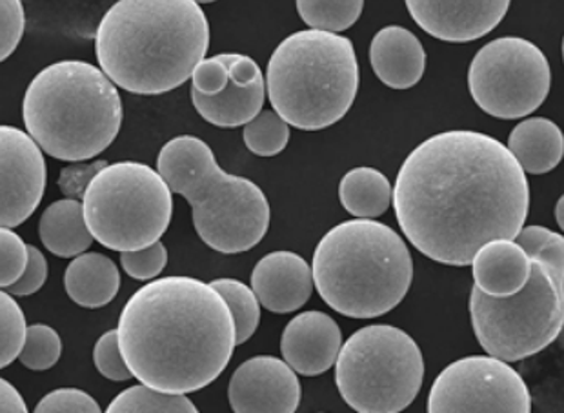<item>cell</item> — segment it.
<instances>
[{
  "label": "cell",
  "instance_id": "30",
  "mask_svg": "<svg viewBox=\"0 0 564 413\" xmlns=\"http://www.w3.org/2000/svg\"><path fill=\"white\" fill-rule=\"evenodd\" d=\"M63 356V339L52 326L30 325L26 328V339L19 354V361L22 367L33 372H46L57 365Z\"/></svg>",
  "mask_w": 564,
  "mask_h": 413
},
{
  "label": "cell",
  "instance_id": "12",
  "mask_svg": "<svg viewBox=\"0 0 564 413\" xmlns=\"http://www.w3.org/2000/svg\"><path fill=\"white\" fill-rule=\"evenodd\" d=\"M429 413H532V395L508 362L490 356L465 357L435 379Z\"/></svg>",
  "mask_w": 564,
  "mask_h": 413
},
{
  "label": "cell",
  "instance_id": "13",
  "mask_svg": "<svg viewBox=\"0 0 564 413\" xmlns=\"http://www.w3.org/2000/svg\"><path fill=\"white\" fill-rule=\"evenodd\" d=\"M47 164L37 142L15 126L0 124V228L26 222L41 205Z\"/></svg>",
  "mask_w": 564,
  "mask_h": 413
},
{
  "label": "cell",
  "instance_id": "33",
  "mask_svg": "<svg viewBox=\"0 0 564 413\" xmlns=\"http://www.w3.org/2000/svg\"><path fill=\"white\" fill-rule=\"evenodd\" d=\"M167 264V250L161 241L152 247L121 253V267L131 279L152 281L161 275Z\"/></svg>",
  "mask_w": 564,
  "mask_h": 413
},
{
  "label": "cell",
  "instance_id": "40",
  "mask_svg": "<svg viewBox=\"0 0 564 413\" xmlns=\"http://www.w3.org/2000/svg\"><path fill=\"white\" fill-rule=\"evenodd\" d=\"M225 58L228 75H230V83L236 86H250L256 80L262 79L261 66L241 53H223Z\"/></svg>",
  "mask_w": 564,
  "mask_h": 413
},
{
  "label": "cell",
  "instance_id": "16",
  "mask_svg": "<svg viewBox=\"0 0 564 413\" xmlns=\"http://www.w3.org/2000/svg\"><path fill=\"white\" fill-rule=\"evenodd\" d=\"M343 346V332L324 312L295 315L282 332V359L293 372L304 377L323 376L334 367Z\"/></svg>",
  "mask_w": 564,
  "mask_h": 413
},
{
  "label": "cell",
  "instance_id": "36",
  "mask_svg": "<svg viewBox=\"0 0 564 413\" xmlns=\"http://www.w3.org/2000/svg\"><path fill=\"white\" fill-rule=\"evenodd\" d=\"M33 413H102L97 401L79 388H58L39 401Z\"/></svg>",
  "mask_w": 564,
  "mask_h": 413
},
{
  "label": "cell",
  "instance_id": "7",
  "mask_svg": "<svg viewBox=\"0 0 564 413\" xmlns=\"http://www.w3.org/2000/svg\"><path fill=\"white\" fill-rule=\"evenodd\" d=\"M264 83L273 111L288 126L329 128L345 119L359 91L354 42L315 30L292 33L273 50Z\"/></svg>",
  "mask_w": 564,
  "mask_h": 413
},
{
  "label": "cell",
  "instance_id": "1",
  "mask_svg": "<svg viewBox=\"0 0 564 413\" xmlns=\"http://www.w3.org/2000/svg\"><path fill=\"white\" fill-rule=\"evenodd\" d=\"M392 200L415 250L441 264L468 267L486 242L518 237L528 219L530 186L496 137L452 130L410 152Z\"/></svg>",
  "mask_w": 564,
  "mask_h": 413
},
{
  "label": "cell",
  "instance_id": "35",
  "mask_svg": "<svg viewBox=\"0 0 564 413\" xmlns=\"http://www.w3.org/2000/svg\"><path fill=\"white\" fill-rule=\"evenodd\" d=\"M94 362L97 372L100 376L110 379V381L124 382L130 381L131 372L124 359H122L121 350H119V339H117V330L106 332L100 335L99 340L95 343Z\"/></svg>",
  "mask_w": 564,
  "mask_h": 413
},
{
  "label": "cell",
  "instance_id": "5",
  "mask_svg": "<svg viewBox=\"0 0 564 413\" xmlns=\"http://www.w3.org/2000/svg\"><path fill=\"white\" fill-rule=\"evenodd\" d=\"M314 289L350 319H376L403 303L413 259L398 231L379 220L351 219L321 239L312 261Z\"/></svg>",
  "mask_w": 564,
  "mask_h": 413
},
{
  "label": "cell",
  "instance_id": "22",
  "mask_svg": "<svg viewBox=\"0 0 564 413\" xmlns=\"http://www.w3.org/2000/svg\"><path fill=\"white\" fill-rule=\"evenodd\" d=\"M267 100L264 77L250 86H236L228 83L225 91L206 97L192 89V102L204 121L219 128H239L253 121Z\"/></svg>",
  "mask_w": 564,
  "mask_h": 413
},
{
  "label": "cell",
  "instance_id": "43",
  "mask_svg": "<svg viewBox=\"0 0 564 413\" xmlns=\"http://www.w3.org/2000/svg\"><path fill=\"white\" fill-rule=\"evenodd\" d=\"M321 413H323V412H321Z\"/></svg>",
  "mask_w": 564,
  "mask_h": 413
},
{
  "label": "cell",
  "instance_id": "20",
  "mask_svg": "<svg viewBox=\"0 0 564 413\" xmlns=\"http://www.w3.org/2000/svg\"><path fill=\"white\" fill-rule=\"evenodd\" d=\"M64 289L83 308H102L121 290V273L110 257L89 251L69 262L64 273Z\"/></svg>",
  "mask_w": 564,
  "mask_h": 413
},
{
  "label": "cell",
  "instance_id": "15",
  "mask_svg": "<svg viewBox=\"0 0 564 413\" xmlns=\"http://www.w3.org/2000/svg\"><path fill=\"white\" fill-rule=\"evenodd\" d=\"M423 32L444 42H470L494 32L510 10L508 0H408Z\"/></svg>",
  "mask_w": 564,
  "mask_h": 413
},
{
  "label": "cell",
  "instance_id": "11",
  "mask_svg": "<svg viewBox=\"0 0 564 413\" xmlns=\"http://www.w3.org/2000/svg\"><path fill=\"white\" fill-rule=\"evenodd\" d=\"M552 68L543 50L523 37H501L476 53L468 69L471 99L502 121L524 119L543 105Z\"/></svg>",
  "mask_w": 564,
  "mask_h": 413
},
{
  "label": "cell",
  "instance_id": "6",
  "mask_svg": "<svg viewBox=\"0 0 564 413\" xmlns=\"http://www.w3.org/2000/svg\"><path fill=\"white\" fill-rule=\"evenodd\" d=\"M158 173L172 194L192 206L195 231L212 250L237 256L256 248L270 228V203L253 181L226 173L212 148L194 135L167 141Z\"/></svg>",
  "mask_w": 564,
  "mask_h": 413
},
{
  "label": "cell",
  "instance_id": "8",
  "mask_svg": "<svg viewBox=\"0 0 564 413\" xmlns=\"http://www.w3.org/2000/svg\"><path fill=\"white\" fill-rule=\"evenodd\" d=\"M423 381V351L398 326H365L343 343L335 361L337 390L357 413L404 412Z\"/></svg>",
  "mask_w": 564,
  "mask_h": 413
},
{
  "label": "cell",
  "instance_id": "3",
  "mask_svg": "<svg viewBox=\"0 0 564 413\" xmlns=\"http://www.w3.org/2000/svg\"><path fill=\"white\" fill-rule=\"evenodd\" d=\"M208 47V17L195 0H119L95 32L100 72L135 95L181 88Z\"/></svg>",
  "mask_w": 564,
  "mask_h": 413
},
{
  "label": "cell",
  "instance_id": "32",
  "mask_svg": "<svg viewBox=\"0 0 564 413\" xmlns=\"http://www.w3.org/2000/svg\"><path fill=\"white\" fill-rule=\"evenodd\" d=\"M28 264V244L10 228H0V290L22 278Z\"/></svg>",
  "mask_w": 564,
  "mask_h": 413
},
{
  "label": "cell",
  "instance_id": "41",
  "mask_svg": "<svg viewBox=\"0 0 564 413\" xmlns=\"http://www.w3.org/2000/svg\"><path fill=\"white\" fill-rule=\"evenodd\" d=\"M0 413H28L21 392L2 377H0Z\"/></svg>",
  "mask_w": 564,
  "mask_h": 413
},
{
  "label": "cell",
  "instance_id": "4",
  "mask_svg": "<svg viewBox=\"0 0 564 413\" xmlns=\"http://www.w3.org/2000/svg\"><path fill=\"white\" fill-rule=\"evenodd\" d=\"M122 99L99 66L57 61L28 84L22 121L42 153L66 163H84L113 144L121 131Z\"/></svg>",
  "mask_w": 564,
  "mask_h": 413
},
{
  "label": "cell",
  "instance_id": "28",
  "mask_svg": "<svg viewBox=\"0 0 564 413\" xmlns=\"http://www.w3.org/2000/svg\"><path fill=\"white\" fill-rule=\"evenodd\" d=\"M105 413H200L186 395L161 393L144 384L126 388Z\"/></svg>",
  "mask_w": 564,
  "mask_h": 413
},
{
  "label": "cell",
  "instance_id": "27",
  "mask_svg": "<svg viewBox=\"0 0 564 413\" xmlns=\"http://www.w3.org/2000/svg\"><path fill=\"white\" fill-rule=\"evenodd\" d=\"M295 6L310 30L335 35L350 30L365 10L362 0H299Z\"/></svg>",
  "mask_w": 564,
  "mask_h": 413
},
{
  "label": "cell",
  "instance_id": "38",
  "mask_svg": "<svg viewBox=\"0 0 564 413\" xmlns=\"http://www.w3.org/2000/svg\"><path fill=\"white\" fill-rule=\"evenodd\" d=\"M228 83H230V75L223 55L204 58L192 74V89L206 97H214L225 91Z\"/></svg>",
  "mask_w": 564,
  "mask_h": 413
},
{
  "label": "cell",
  "instance_id": "18",
  "mask_svg": "<svg viewBox=\"0 0 564 413\" xmlns=\"http://www.w3.org/2000/svg\"><path fill=\"white\" fill-rule=\"evenodd\" d=\"M370 63L377 79L392 89L413 88L426 72L423 44L403 26H387L373 35Z\"/></svg>",
  "mask_w": 564,
  "mask_h": 413
},
{
  "label": "cell",
  "instance_id": "31",
  "mask_svg": "<svg viewBox=\"0 0 564 413\" xmlns=\"http://www.w3.org/2000/svg\"><path fill=\"white\" fill-rule=\"evenodd\" d=\"M26 328V317L15 297L0 290V370L19 359Z\"/></svg>",
  "mask_w": 564,
  "mask_h": 413
},
{
  "label": "cell",
  "instance_id": "24",
  "mask_svg": "<svg viewBox=\"0 0 564 413\" xmlns=\"http://www.w3.org/2000/svg\"><path fill=\"white\" fill-rule=\"evenodd\" d=\"M392 194V183L377 167L357 166L340 178V205L357 219L376 220L387 214Z\"/></svg>",
  "mask_w": 564,
  "mask_h": 413
},
{
  "label": "cell",
  "instance_id": "17",
  "mask_svg": "<svg viewBox=\"0 0 564 413\" xmlns=\"http://www.w3.org/2000/svg\"><path fill=\"white\" fill-rule=\"evenodd\" d=\"M257 301L272 314H292L303 308L314 293L312 267L293 251H272L251 272Z\"/></svg>",
  "mask_w": 564,
  "mask_h": 413
},
{
  "label": "cell",
  "instance_id": "10",
  "mask_svg": "<svg viewBox=\"0 0 564 413\" xmlns=\"http://www.w3.org/2000/svg\"><path fill=\"white\" fill-rule=\"evenodd\" d=\"M471 326L477 343L494 359L518 362L549 348L564 325V293L532 262L527 286L512 297H488L474 286Z\"/></svg>",
  "mask_w": 564,
  "mask_h": 413
},
{
  "label": "cell",
  "instance_id": "34",
  "mask_svg": "<svg viewBox=\"0 0 564 413\" xmlns=\"http://www.w3.org/2000/svg\"><path fill=\"white\" fill-rule=\"evenodd\" d=\"M26 30V11L21 0H0V63L10 58Z\"/></svg>",
  "mask_w": 564,
  "mask_h": 413
},
{
  "label": "cell",
  "instance_id": "39",
  "mask_svg": "<svg viewBox=\"0 0 564 413\" xmlns=\"http://www.w3.org/2000/svg\"><path fill=\"white\" fill-rule=\"evenodd\" d=\"M47 279V261L44 253L33 244H28V264L22 278L8 289L11 297H28L37 293Z\"/></svg>",
  "mask_w": 564,
  "mask_h": 413
},
{
  "label": "cell",
  "instance_id": "26",
  "mask_svg": "<svg viewBox=\"0 0 564 413\" xmlns=\"http://www.w3.org/2000/svg\"><path fill=\"white\" fill-rule=\"evenodd\" d=\"M208 284L225 298L236 325V343L245 345L261 325V304L256 293L239 279H215Z\"/></svg>",
  "mask_w": 564,
  "mask_h": 413
},
{
  "label": "cell",
  "instance_id": "19",
  "mask_svg": "<svg viewBox=\"0 0 564 413\" xmlns=\"http://www.w3.org/2000/svg\"><path fill=\"white\" fill-rule=\"evenodd\" d=\"M471 272L476 281L474 286L488 297H512L527 286L532 261L518 242L497 239L477 250Z\"/></svg>",
  "mask_w": 564,
  "mask_h": 413
},
{
  "label": "cell",
  "instance_id": "23",
  "mask_svg": "<svg viewBox=\"0 0 564 413\" xmlns=\"http://www.w3.org/2000/svg\"><path fill=\"white\" fill-rule=\"evenodd\" d=\"M39 237L53 256L75 259L94 244L84 220L83 203L79 200H55L42 211L39 220Z\"/></svg>",
  "mask_w": 564,
  "mask_h": 413
},
{
  "label": "cell",
  "instance_id": "9",
  "mask_svg": "<svg viewBox=\"0 0 564 413\" xmlns=\"http://www.w3.org/2000/svg\"><path fill=\"white\" fill-rule=\"evenodd\" d=\"M89 236L108 250L137 251L161 241L172 222V192L148 164L121 161L95 175L83 199Z\"/></svg>",
  "mask_w": 564,
  "mask_h": 413
},
{
  "label": "cell",
  "instance_id": "29",
  "mask_svg": "<svg viewBox=\"0 0 564 413\" xmlns=\"http://www.w3.org/2000/svg\"><path fill=\"white\" fill-rule=\"evenodd\" d=\"M248 150L257 157H275L284 152L290 142V126L273 110H262L242 130Z\"/></svg>",
  "mask_w": 564,
  "mask_h": 413
},
{
  "label": "cell",
  "instance_id": "25",
  "mask_svg": "<svg viewBox=\"0 0 564 413\" xmlns=\"http://www.w3.org/2000/svg\"><path fill=\"white\" fill-rule=\"evenodd\" d=\"M523 248L530 261L549 273L560 292L564 293V237L544 226H523L513 239Z\"/></svg>",
  "mask_w": 564,
  "mask_h": 413
},
{
  "label": "cell",
  "instance_id": "42",
  "mask_svg": "<svg viewBox=\"0 0 564 413\" xmlns=\"http://www.w3.org/2000/svg\"><path fill=\"white\" fill-rule=\"evenodd\" d=\"M564 199L563 197H560V200H557V206H555V219H557V225H560V228H564Z\"/></svg>",
  "mask_w": 564,
  "mask_h": 413
},
{
  "label": "cell",
  "instance_id": "2",
  "mask_svg": "<svg viewBox=\"0 0 564 413\" xmlns=\"http://www.w3.org/2000/svg\"><path fill=\"white\" fill-rule=\"evenodd\" d=\"M117 339L131 376L161 393L199 392L225 372L236 350L228 304L208 283L172 275L137 290Z\"/></svg>",
  "mask_w": 564,
  "mask_h": 413
},
{
  "label": "cell",
  "instance_id": "14",
  "mask_svg": "<svg viewBox=\"0 0 564 413\" xmlns=\"http://www.w3.org/2000/svg\"><path fill=\"white\" fill-rule=\"evenodd\" d=\"M301 381L286 362L259 356L242 362L231 376L228 401L234 413H295Z\"/></svg>",
  "mask_w": 564,
  "mask_h": 413
},
{
  "label": "cell",
  "instance_id": "37",
  "mask_svg": "<svg viewBox=\"0 0 564 413\" xmlns=\"http://www.w3.org/2000/svg\"><path fill=\"white\" fill-rule=\"evenodd\" d=\"M108 164L110 163L106 161H84V163H69L68 166H64L57 178V186L63 192L64 199L83 203L89 183Z\"/></svg>",
  "mask_w": 564,
  "mask_h": 413
},
{
  "label": "cell",
  "instance_id": "21",
  "mask_svg": "<svg viewBox=\"0 0 564 413\" xmlns=\"http://www.w3.org/2000/svg\"><path fill=\"white\" fill-rule=\"evenodd\" d=\"M507 148L524 173L543 175L563 161V131L546 117H530L513 128Z\"/></svg>",
  "mask_w": 564,
  "mask_h": 413
}]
</instances>
